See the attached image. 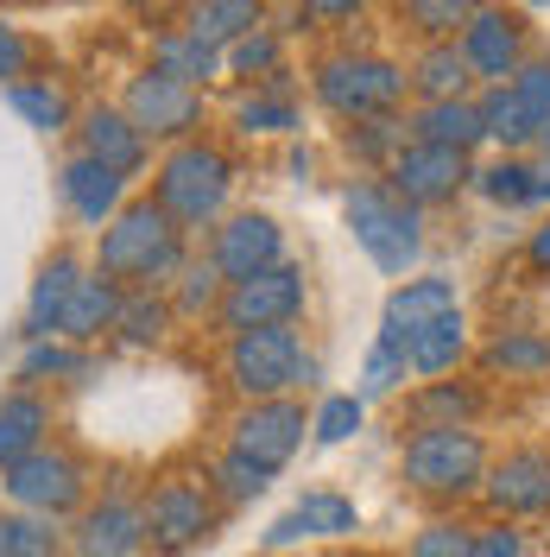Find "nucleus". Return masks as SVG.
Here are the masks:
<instances>
[{
  "mask_svg": "<svg viewBox=\"0 0 550 557\" xmlns=\"http://www.w3.org/2000/svg\"><path fill=\"white\" fill-rule=\"evenodd\" d=\"M475 557H532L525 532L513 520H493V525H475Z\"/></svg>",
  "mask_w": 550,
  "mask_h": 557,
  "instance_id": "nucleus-49",
  "label": "nucleus"
},
{
  "mask_svg": "<svg viewBox=\"0 0 550 557\" xmlns=\"http://www.w3.org/2000/svg\"><path fill=\"white\" fill-rule=\"evenodd\" d=\"M487 437L475 424H430V431H405L399 444V482L430 507H462L475 500L487 482Z\"/></svg>",
  "mask_w": 550,
  "mask_h": 557,
  "instance_id": "nucleus-3",
  "label": "nucleus"
},
{
  "mask_svg": "<svg viewBox=\"0 0 550 557\" xmlns=\"http://www.w3.org/2000/svg\"><path fill=\"white\" fill-rule=\"evenodd\" d=\"M507 89H513L518 108H525V114L538 121V134H545L550 127V51H532V58L507 76Z\"/></svg>",
  "mask_w": 550,
  "mask_h": 557,
  "instance_id": "nucleus-46",
  "label": "nucleus"
},
{
  "mask_svg": "<svg viewBox=\"0 0 550 557\" xmlns=\"http://www.w3.org/2000/svg\"><path fill=\"white\" fill-rule=\"evenodd\" d=\"M475 108H482V127L500 152H532V146H538V121L518 108V96L507 83H482V89H475Z\"/></svg>",
  "mask_w": 550,
  "mask_h": 557,
  "instance_id": "nucleus-35",
  "label": "nucleus"
},
{
  "mask_svg": "<svg viewBox=\"0 0 550 557\" xmlns=\"http://www.w3.org/2000/svg\"><path fill=\"white\" fill-rule=\"evenodd\" d=\"M121 298H127V292L89 267V273H83V285L70 292L64 317H58V336H64V343H76V348L108 343V336H114V317H121Z\"/></svg>",
  "mask_w": 550,
  "mask_h": 557,
  "instance_id": "nucleus-24",
  "label": "nucleus"
},
{
  "mask_svg": "<svg viewBox=\"0 0 550 557\" xmlns=\"http://www.w3.org/2000/svg\"><path fill=\"white\" fill-rule=\"evenodd\" d=\"M310 437V412L298 393L278 399H241V412L228 418V450H241L247 462H260L266 475H278L291 456L304 450Z\"/></svg>",
  "mask_w": 550,
  "mask_h": 557,
  "instance_id": "nucleus-11",
  "label": "nucleus"
},
{
  "mask_svg": "<svg viewBox=\"0 0 550 557\" xmlns=\"http://www.w3.org/2000/svg\"><path fill=\"white\" fill-rule=\"evenodd\" d=\"M386 184L405 197V203H417L424 215L430 209L455 203L468 184H475V159L468 152H455V146H430V139H405L399 152H392V165H386Z\"/></svg>",
  "mask_w": 550,
  "mask_h": 557,
  "instance_id": "nucleus-13",
  "label": "nucleus"
},
{
  "mask_svg": "<svg viewBox=\"0 0 550 557\" xmlns=\"http://www.w3.org/2000/svg\"><path fill=\"white\" fill-rule=\"evenodd\" d=\"M399 557H475V525L455 520V513H437V520H424L405 539Z\"/></svg>",
  "mask_w": 550,
  "mask_h": 557,
  "instance_id": "nucleus-43",
  "label": "nucleus"
},
{
  "mask_svg": "<svg viewBox=\"0 0 550 557\" xmlns=\"http://www.w3.org/2000/svg\"><path fill=\"white\" fill-rule=\"evenodd\" d=\"M475 7H482V0H399V26H405L417 45H430V38H455L462 33Z\"/></svg>",
  "mask_w": 550,
  "mask_h": 557,
  "instance_id": "nucleus-42",
  "label": "nucleus"
},
{
  "mask_svg": "<svg viewBox=\"0 0 550 557\" xmlns=\"http://www.w3.org/2000/svg\"><path fill=\"white\" fill-rule=\"evenodd\" d=\"M354 532H361V507L348 500L342 487H310V494H298L260 532V545L278 557V552H291V545H304V539H354Z\"/></svg>",
  "mask_w": 550,
  "mask_h": 557,
  "instance_id": "nucleus-18",
  "label": "nucleus"
},
{
  "mask_svg": "<svg viewBox=\"0 0 550 557\" xmlns=\"http://www.w3.org/2000/svg\"><path fill=\"white\" fill-rule=\"evenodd\" d=\"M172 298L165 292H127L121 298V317H114V343L121 348H159L165 336H172Z\"/></svg>",
  "mask_w": 550,
  "mask_h": 557,
  "instance_id": "nucleus-36",
  "label": "nucleus"
},
{
  "mask_svg": "<svg viewBox=\"0 0 550 557\" xmlns=\"http://www.w3.org/2000/svg\"><path fill=\"white\" fill-rule=\"evenodd\" d=\"M487 374H507V381H550V336L545 330H500L482 348Z\"/></svg>",
  "mask_w": 550,
  "mask_h": 557,
  "instance_id": "nucleus-33",
  "label": "nucleus"
},
{
  "mask_svg": "<svg viewBox=\"0 0 550 557\" xmlns=\"http://www.w3.org/2000/svg\"><path fill=\"white\" fill-rule=\"evenodd\" d=\"M121 108L152 146H177V139H197L209 127V89H190L159 70H134L121 89Z\"/></svg>",
  "mask_w": 550,
  "mask_h": 557,
  "instance_id": "nucleus-10",
  "label": "nucleus"
},
{
  "mask_svg": "<svg viewBox=\"0 0 550 557\" xmlns=\"http://www.w3.org/2000/svg\"><path fill=\"white\" fill-rule=\"evenodd\" d=\"M184 260H190V235L152 197H127L121 215L96 235V253H89V267L114 278L121 292H172Z\"/></svg>",
  "mask_w": 550,
  "mask_h": 557,
  "instance_id": "nucleus-1",
  "label": "nucleus"
},
{
  "mask_svg": "<svg viewBox=\"0 0 550 557\" xmlns=\"http://www.w3.org/2000/svg\"><path fill=\"white\" fill-rule=\"evenodd\" d=\"M222 285H228V278L209 267V253H203V260L190 253V260H184V273L172 278V292H165V298H172V311H177V317H190V323H209V317H215V305H222Z\"/></svg>",
  "mask_w": 550,
  "mask_h": 557,
  "instance_id": "nucleus-41",
  "label": "nucleus"
},
{
  "mask_svg": "<svg viewBox=\"0 0 550 557\" xmlns=\"http://www.w3.org/2000/svg\"><path fill=\"white\" fill-rule=\"evenodd\" d=\"M7 96V108L33 127V134H45V139H58V134H70L76 127V102H70V89L58 83V76H20V83H7L0 89Z\"/></svg>",
  "mask_w": 550,
  "mask_h": 557,
  "instance_id": "nucleus-27",
  "label": "nucleus"
},
{
  "mask_svg": "<svg viewBox=\"0 0 550 557\" xmlns=\"http://www.w3.org/2000/svg\"><path fill=\"white\" fill-rule=\"evenodd\" d=\"M405 381H412L405 343H392V336H374L367 361H361V399H386V393H399Z\"/></svg>",
  "mask_w": 550,
  "mask_h": 557,
  "instance_id": "nucleus-44",
  "label": "nucleus"
},
{
  "mask_svg": "<svg viewBox=\"0 0 550 557\" xmlns=\"http://www.w3.org/2000/svg\"><path fill=\"white\" fill-rule=\"evenodd\" d=\"M127 190H134L127 177L108 172V165H96V159H89V152H76V146H70L64 165H58V197H64L70 222H76V228H89V235H102L108 222L121 215Z\"/></svg>",
  "mask_w": 550,
  "mask_h": 557,
  "instance_id": "nucleus-19",
  "label": "nucleus"
},
{
  "mask_svg": "<svg viewBox=\"0 0 550 557\" xmlns=\"http://www.w3.org/2000/svg\"><path fill=\"white\" fill-rule=\"evenodd\" d=\"M70 134H76V152H89L96 165L121 172L127 184L152 172V139L127 121V108H121V102H89L83 114H76V127H70Z\"/></svg>",
  "mask_w": 550,
  "mask_h": 557,
  "instance_id": "nucleus-17",
  "label": "nucleus"
},
{
  "mask_svg": "<svg viewBox=\"0 0 550 557\" xmlns=\"http://www.w3.org/2000/svg\"><path fill=\"white\" fill-rule=\"evenodd\" d=\"M0 494H7V507H20V513H38V520L64 525L89 507L96 475H89V456L70 450L64 437H51V444H38L33 456H20L13 469H0Z\"/></svg>",
  "mask_w": 550,
  "mask_h": 557,
  "instance_id": "nucleus-7",
  "label": "nucleus"
},
{
  "mask_svg": "<svg viewBox=\"0 0 550 557\" xmlns=\"http://www.w3.org/2000/svg\"><path fill=\"white\" fill-rule=\"evenodd\" d=\"M462 311V292H455V278L443 273H417V278H399L392 292H386V311H379V336H392V343H412L417 330H430L437 317Z\"/></svg>",
  "mask_w": 550,
  "mask_h": 557,
  "instance_id": "nucleus-20",
  "label": "nucleus"
},
{
  "mask_svg": "<svg viewBox=\"0 0 550 557\" xmlns=\"http://www.w3.org/2000/svg\"><path fill=\"white\" fill-rule=\"evenodd\" d=\"M51 437H58V406L45 399V386L13 381L0 393V469H13L20 456H33Z\"/></svg>",
  "mask_w": 550,
  "mask_h": 557,
  "instance_id": "nucleus-22",
  "label": "nucleus"
},
{
  "mask_svg": "<svg viewBox=\"0 0 550 557\" xmlns=\"http://www.w3.org/2000/svg\"><path fill=\"white\" fill-rule=\"evenodd\" d=\"M310 96L323 114L336 121H374V114H405L412 102V83L399 58H379V51H329L310 64Z\"/></svg>",
  "mask_w": 550,
  "mask_h": 557,
  "instance_id": "nucleus-5",
  "label": "nucleus"
},
{
  "mask_svg": "<svg viewBox=\"0 0 550 557\" xmlns=\"http://www.w3.org/2000/svg\"><path fill=\"white\" fill-rule=\"evenodd\" d=\"M273 13H266V0H184V33L215 45V51H228L235 38H247L253 26H266Z\"/></svg>",
  "mask_w": 550,
  "mask_h": 557,
  "instance_id": "nucleus-29",
  "label": "nucleus"
},
{
  "mask_svg": "<svg viewBox=\"0 0 550 557\" xmlns=\"http://www.w3.org/2000/svg\"><path fill=\"white\" fill-rule=\"evenodd\" d=\"M354 557H374V552H354Z\"/></svg>",
  "mask_w": 550,
  "mask_h": 557,
  "instance_id": "nucleus-55",
  "label": "nucleus"
},
{
  "mask_svg": "<svg viewBox=\"0 0 550 557\" xmlns=\"http://www.w3.org/2000/svg\"><path fill=\"white\" fill-rule=\"evenodd\" d=\"M64 557H96V552H83V545H70V552Z\"/></svg>",
  "mask_w": 550,
  "mask_h": 557,
  "instance_id": "nucleus-54",
  "label": "nucleus"
},
{
  "mask_svg": "<svg viewBox=\"0 0 550 557\" xmlns=\"http://www.w3.org/2000/svg\"><path fill=\"white\" fill-rule=\"evenodd\" d=\"M235 177H241V165H235V152L222 146V139H177V146H165L159 159H152V203L172 215L184 235H203V228H215L222 215H228V203H235Z\"/></svg>",
  "mask_w": 550,
  "mask_h": 557,
  "instance_id": "nucleus-2",
  "label": "nucleus"
},
{
  "mask_svg": "<svg viewBox=\"0 0 550 557\" xmlns=\"http://www.w3.org/2000/svg\"><path fill=\"white\" fill-rule=\"evenodd\" d=\"M222 70L241 76V83H273L278 70H285V33H278L273 20L253 26L247 38H235V45L222 51Z\"/></svg>",
  "mask_w": 550,
  "mask_h": 557,
  "instance_id": "nucleus-39",
  "label": "nucleus"
},
{
  "mask_svg": "<svg viewBox=\"0 0 550 557\" xmlns=\"http://www.w3.org/2000/svg\"><path fill=\"white\" fill-rule=\"evenodd\" d=\"M405 127H412V139L455 146V152H468V159L487 146V127H482V108H475V96H455V102H417L412 114H405Z\"/></svg>",
  "mask_w": 550,
  "mask_h": 557,
  "instance_id": "nucleus-25",
  "label": "nucleus"
},
{
  "mask_svg": "<svg viewBox=\"0 0 550 557\" xmlns=\"http://www.w3.org/2000/svg\"><path fill=\"white\" fill-rule=\"evenodd\" d=\"M96 368V348H76L64 336H38V343L20 348V368L13 381L20 386H83Z\"/></svg>",
  "mask_w": 550,
  "mask_h": 557,
  "instance_id": "nucleus-31",
  "label": "nucleus"
},
{
  "mask_svg": "<svg viewBox=\"0 0 550 557\" xmlns=\"http://www.w3.org/2000/svg\"><path fill=\"white\" fill-rule=\"evenodd\" d=\"M228 121H235V134H247V139H260V134H298V127H304V114H298V96H291L285 70H278L273 83H253L247 96H235Z\"/></svg>",
  "mask_w": 550,
  "mask_h": 557,
  "instance_id": "nucleus-28",
  "label": "nucleus"
},
{
  "mask_svg": "<svg viewBox=\"0 0 550 557\" xmlns=\"http://www.w3.org/2000/svg\"><path fill=\"white\" fill-rule=\"evenodd\" d=\"M146 70L177 76V83H190V89H209V83L228 76V70H222V51L203 45V38H190L184 26H159V33H152V58H146Z\"/></svg>",
  "mask_w": 550,
  "mask_h": 557,
  "instance_id": "nucleus-26",
  "label": "nucleus"
},
{
  "mask_svg": "<svg viewBox=\"0 0 550 557\" xmlns=\"http://www.w3.org/2000/svg\"><path fill=\"white\" fill-rule=\"evenodd\" d=\"M310 311V278L298 260H278L266 273L235 278L222 285V305H215V336H241V330H273V323H298Z\"/></svg>",
  "mask_w": 550,
  "mask_h": 557,
  "instance_id": "nucleus-8",
  "label": "nucleus"
},
{
  "mask_svg": "<svg viewBox=\"0 0 550 557\" xmlns=\"http://www.w3.org/2000/svg\"><path fill=\"white\" fill-rule=\"evenodd\" d=\"M525 267H532L538 278H550V215L532 228V235H525Z\"/></svg>",
  "mask_w": 550,
  "mask_h": 557,
  "instance_id": "nucleus-50",
  "label": "nucleus"
},
{
  "mask_svg": "<svg viewBox=\"0 0 550 557\" xmlns=\"http://www.w3.org/2000/svg\"><path fill=\"white\" fill-rule=\"evenodd\" d=\"M146 507V557H190L203 552L209 539L222 532V500L209 487L203 469H159L152 482L139 487Z\"/></svg>",
  "mask_w": 550,
  "mask_h": 557,
  "instance_id": "nucleus-4",
  "label": "nucleus"
},
{
  "mask_svg": "<svg viewBox=\"0 0 550 557\" xmlns=\"http://www.w3.org/2000/svg\"><path fill=\"white\" fill-rule=\"evenodd\" d=\"M405 361H412V381H443V374H455L468 361V317L449 311L430 330H417L412 343H405Z\"/></svg>",
  "mask_w": 550,
  "mask_h": 557,
  "instance_id": "nucleus-32",
  "label": "nucleus"
},
{
  "mask_svg": "<svg viewBox=\"0 0 550 557\" xmlns=\"http://www.w3.org/2000/svg\"><path fill=\"white\" fill-rule=\"evenodd\" d=\"M342 215L354 228V247L386 278H405L417 267V253H424V209L405 203L386 177H354L342 190Z\"/></svg>",
  "mask_w": 550,
  "mask_h": 557,
  "instance_id": "nucleus-6",
  "label": "nucleus"
},
{
  "mask_svg": "<svg viewBox=\"0 0 550 557\" xmlns=\"http://www.w3.org/2000/svg\"><path fill=\"white\" fill-rule=\"evenodd\" d=\"M83 273H89V260H83L76 247H51V253L38 260L33 292H26V311H20V336H26V343L58 336V317H64L70 292L83 285Z\"/></svg>",
  "mask_w": 550,
  "mask_h": 557,
  "instance_id": "nucleus-21",
  "label": "nucleus"
},
{
  "mask_svg": "<svg viewBox=\"0 0 550 557\" xmlns=\"http://www.w3.org/2000/svg\"><path fill=\"white\" fill-rule=\"evenodd\" d=\"M412 139V127H405V114H374V121H348V159L361 165V172H386L392 165V152Z\"/></svg>",
  "mask_w": 550,
  "mask_h": 557,
  "instance_id": "nucleus-37",
  "label": "nucleus"
},
{
  "mask_svg": "<svg viewBox=\"0 0 550 557\" xmlns=\"http://www.w3.org/2000/svg\"><path fill=\"white\" fill-rule=\"evenodd\" d=\"M462 45V58L475 70V83H507L538 45H532V13H518L507 0H482L475 13H468V26L455 33Z\"/></svg>",
  "mask_w": 550,
  "mask_h": 557,
  "instance_id": "nucleus-12",
  "label": "nucleus"
},
{
  "mask_svg": "<svg viewBox=\"0 0 550 557\" xmlns=\"http://www.w3.org/2000/svg\"><path fill=\"white\" fill-rule=\"evenodd\" d=\"M361 418H367V399H361V393H329V399L310 412V444L336 450V444H348V437L361 431Z\"/></svg>",
  "mask_w": 550,
  "mask_h": 557,
  "instance_id": "nucleus-45",
  "label": "nucleus"
},
{
  "mask_svg": "<svg viewBox=\"0 0 550 557\" xmlns=\"http://www.w3.org/2000/svg\"><path fill=\"white\" fill-rule=\"evenodd\" d=\"M33 64H38V38L26 26H13V20H0V89L33 76Z\"/></svg>",
  "mask_w": 550,
  "mask_h": 557,
  "instance_id": "nucleus-47",
  "label": "nucleus"
},
{
  "mask_svg": "<svg viewBox=\"0 0 550 557\" xmlns=\"http://www.w3.org/2000/svg\"><path fill=\"white\" fill-rule=\"evenodd\" d=\"M374 0H298V26H348V20H361Z\"/></svg>",
  "mask_w": 550,
  "mask_h": 557,
  "instance_id": "nucleus-48",
  "label": "nucleus"
},
{
  "mask_svg": "<svg viewBox=\"0 0 550 557\" xmlns=\"http://www.w3.org/2000/svg\"><path fill=\"white\" fill-rule=\"evenodd\" d=\"M64 552H70V532L58 520L0 507V557H64Z\"/></svg>",
  "mask_w": 550,
  "mask_h": 557,
  "instance_id": "nucleus-38",
  "label": "nucleus"
},
{
  "mask_svg": "<svg viewBox=\"0 0 550 557\" xmlns=\"http://www.w3.org/2000/svg\"><path fill=\"white\" fill-rule=\"evenodd\" d=\"M538 152H545V165H550V127H545V134H538Z\"/></svg>",
  "mask_w": 550,
  "mask_h": 557,
  "instance_id": "nucleus-53",
  "label": "nucleus"
},
{
  "mask_svg": "<svg viewBox=\"0 0 550 557\" xmlns=\"http://www.w3.org/2000/svg\"><path fill=\"white\" fill-rule=\"evenodd\" d=\"M487 406V393L475 381H424L417 393H405V424L412 431H430V424H475Z\"/></svg>",
  "mask_w": 550,
  "mask_h": 557,
  "instance_id": "nucleus-30",
  "label": "nucleus"
},
{
  "mask_svg": "<svg viewBox=\"0 0 550 557\" xmlns=\"http://www.w3.org/2000/svg\"><path fill=\"white\" fill-rule=\"evenodd\" d=\"M468 190H482L493 209H532L538 203V159H525V152H500V159L475 165V184H468Z\"/></svg>",
  "mask_w": 550,
  "mask_h": 557,
  "instance_id": "nucleus-34",
  "label": "nucleus"
},
{
  "mask_svg": "<svg viewBox=\"0 0 550 557\" xmlns=\"http://www.w3.org/2000/svg\"><path fill=\"white\" fill-rule=\"evenodd\" d=\"M70 545L96 557H146V507L139 487H102L89 494V507L70 520Z\"/></svg>",
  "mask_w": 550,
  "mask_h": 557,
  "instance_id": "nucleus-16",
  "label": "nucleus"
},
{
  "mask_svg": "<svg viewBox=\"0 0 550 557\" xmlns=\"http://www.w3.org/2000/svg\"><path fill=\"white\" fill-rule=\"evenodd\" d=\"M507 7H518V13H545L550 0H507Z\"/></svg>",
  "mask_w": 550,
  "mask_h": 557,
  "instance_id": "nucleus-52",
  "label": "nucleus"
},
{
  "mask_svg": "<svg viewBox=\"0 0 550 557\" xmlns=\"http://www.w3.org/2000/svg\"><path fill=\"white\" fill-rule=\"evenodd\" d=\"M405 83H412V102H455V96H475V89H482L455 38H430V45H417L412 64H405Z\"/></svg>",
  "mask_w": 550,
  "mask_h": 557,
  "instance_id": "nucleus-23",
  "label": "nucleus"
},
{
  "mask_svg": "<svg viewBox=\"0 0 550 557\" xmlns=\"http://www.w3.org/2000/svg\"><path fill=\"white\" fill-rule=\"evenodd\" d=\"M203 475H209V487H215V500H222L228 513H235V507H253V500H260V494L273 487V475H266L260 462H247L241 450H222V456H215V462L203 469Z\"/></svg>",
  "mask_w": 550,
  "mask_h": 557,
  "instance_id": "nucleus-40",
  "label": "nucleus"
},
{
  "mask_svg": "<svg viewBox=\"0 0 550 557\" xmlns=\"http://www.w3.org/2000/svg\"><path fill=\"white\" fill-rule=\"evenodd\" d=\"M298 361H304V336L298 323H273V330H241L222 348V374L241 399H278L298 393Z\"/></svg>",
  "mask_w": 550,
  "mask_h": 557,
  "instance_id": "nucleus-9",
  "label": "nucleus"
},
{
  "mask_svg": "<svg viewBox=\"0 0 550 557\" xmlns=\"http://www.w3.org/2000/svg\"><path fill=\"white\" fill-rule=\"evenodd\" d=\"M203 253L228 285L266 273V267H278V260H291V253H285V228H278V215H266V209H228V215L209 228Z\"/></svg>",
  "mask_w": 550,
  "mask_h": 557,
  "instance_id": "nucleus-15",
  "label": "nucleus"
},
{
  "mask_svg": "<svg viewBox=\"0 0 550 557\" xmlns=\"http://www.w3.org/2000/svg\"><path fill=\"white\" fill-rule=\"evenodd\" d=\"M475 500H487L493 520H550V444H513L487 462V482Z\"/></svg>",
  "mask_w": 550,
  "mask_h": 557,
  "instance_id": "nucleus-14",
  "label": "nucleus"
},
{
  "mask_svg": "<svg viewBox=\"0 0 550 557\" xmlns=\"http://www.w3.org/2000/svg\"><path fill=\"white\" fill-rule=\"evenodd\" d=\"M316 381H323V361H316V355L304 348V361H298V393H310Z\"/></svg>",
  "mask_w": 550,
  "mask_h": 557,
  "instance_id": "nucleus-51",
  "label": "nucleus"
}]
</instances>
